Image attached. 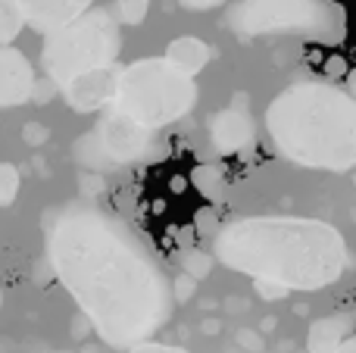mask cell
<instances>
[{
	"instance_id": "1",
	"label": "cell",
	"mask_w": 356,
	"mask_h": 353,
	"mask_svg": "<svg viewBox=\"0 0 356 353\" xmlns=\"http://www.w3.org/2000/svg\"><path fill=\"white\" fill-rule=\"evenodd\" d=\"M56 279L113 347L150 341L172 316V281L150 247L97 206H66L44 222Z\"/></svg>"
},
{
	"instance_id": "7",
	"label": "cell",
	"mask_w": 356,
	"mask_h": 353,
	"mask_svg": "<svg viewBox=\"0 0 356 353\" xmlns=\"http://www.w3.org/2000/svg\"><path fill=\"white\" fill-rule=\"evenodd\" d=\"M100 141L110 150V156H116V160H122V163H131V160H141V156L154 147V131L141 129V125H135L131 119H125L122 113L113 110L110 116L104 119V125H100Z\"/></svg>"
},
{
	"instance_id": "18",
	"label": "cell",
	"mask_w": 356,
	"mask_h": 353,
	"mask_svg": "<svg viewBox=\"0 0 356 353\" xmlns=\"http://www.w3.org/2000/svg\"><path fill=\"white\" fill-rule=\"evenodd\" d=\"M181 263H184V275H191V279H207L209 269H213V256L203 254V250H188Z\"/></svg>"
},
{
	"instance_id": "8",
	"label": "cell",
	"mask_w": 356,
	"mask_h": 353,
	"mask_svg": "<svg viewBox=\"0 0 356 353\" xmlns=\"http://www.w3.org/2000/svg\"><path fill=\"white\" fill-rule=\"evenodd\" d=\"M94 0H16L19 13H22L25 25L41 35H54V31L72 25L91 10Z\"/></svg>"
},
{
	"instance_id": "27",
	"label": "cell",
	"mask_w": 356,
	"mask_h": 353,
	"mask_svg": "<svg viewBox=\"0 0 356 353\" xmlns=\"http://www.w3.org/2000/svg\"><path fill=\"white\" fill-rule=\"evenodd\" d=\"M0 306H3V294H0Z\"/></svg>"
},
{
	"instance_id": "26",
	"label": "cell",
	"mask_w": 356,
	"mask_h": 353,
	"mask_svg": "<svg viewBox=\"0 0 356 353\" xmlns=\"http://www.w3.org/2000/svg\"><path fill=\"white\" fill-rule=\"evenodd\" d=\"M347 91H350L353 97H356V66L350 69V72H347Z\"/></svg>"
},
{
	"instance_id": "3",
	"label": "cell",
	"mask_w": 356,
	"mask_h": 353,
	"mask_svg": "<svg viewBox=\"0 0 356 353\" xmlns=\"http://www.w3.org/2000/svg\"><path fill=\"white\" fill-rule=\"evenodd\" d=\"M266 135L288 163L347 172L356 166V97L332 81H294L266 106Z\"/></svg>"
},
{
	"instance_id": "16",
	"label": "cell",
	"mask_w": 356,
	"mask_h": 353,
	"mask_svg": "<svg viewBox=\"0 0 356 353\" xmlns=\"http://www.w3.org/2000/svg\"><path fill=\"white\" fill-rule=\"evenodd\" d=\"M150 0H116V22L119 25H141L147 19Z\"/></svg>"
},
{
	"instance_id": "23",
	"label": "cell",
	"mask_w": 356,
	"mask_h": 353,
	"mask_svg": "<svg viewBox=\"0 0 356 353\" xmlns=\"http://www.w3.org/2000/svg\"><path fill=\"white\" fill-rule=\"evenodd\" d=\"M178 3H181L184 10L203 13V10H216V6H222V3H225V0H178Z\"/></svg>"
},
{
	"instance_id": "2",
	"label": "cell",
	"mask_w": 356,
	"mask_h": 353,
	"mask_svg": "<svg viewBox=\"0 0 356 353\" xmlns=\"http://www.w3.org/2000/svg\"><path fill=\"white\" fill-rule=\"evenodd\" d=\"M222 266L288 291H322L347 269V241L334 225L300 216L232 219L213 238Z\"/></svg>"
},
{
	"instance_id": "14",
	"label": "cell",
	"mask_w": 356,
	"mask_h": 353,
	"mask_svg": "<svg viewBox=\"0 0 356 353\" xmlns=\"http://www.w3.org/2000/svg\"><path fill=\"white\" fill-rule=\"evenodd\" d=\"M191 181H194V188L207 200H219L222 191H225V172H222L219 166H213V163H203V166H197L194 172H191Z\"/></svg>"
},
{
	"instance_id": "22",
	"label": "cell",
	"mask_w": 356,
	"mask_h": 353,
	"mask_svg": "<svg viewBox=\"0 0 356 353\" xmlns=\"http://www.w3.org/2000/svg\"><path fill=\"white\" fill-rule=\"evenodd\" d=\"M129 353H188V350H181V347H169V344L144 341V344H138V347H131Z\"/></svg>"
},
{
	"instance_id": "24",
	"label": "cell",
	"mask_w": 356,
	"mask_h": 353,
	"mask_svg": "<svg viewBox=\"0 0 356 353\" xmlns=\"http://www.w3.org/2000/svg\"><path fill=\"white\" fill-rule=\"evenodd\" d=\"M325 72L328 75H344V79H347V72H350V69H347V63L341 60V56H332V60L325 63Z\"/></svg>"
},
{
	"instance_id": "13",
	"label": "cell",
	"mask_w": 356,
	"mask_h": 353,
	"mask_svg": "<svg viewBox=\"0 0 356 353\" xmlns=\"http://www.w3.org/2000/svg\"><path fill=\"white\" fill-rule=\"evenodd\" d=\"M166 60L175 63L181 72L197 75L209 60H213V47L194 35H184V38H175V41L166 47Z\"/></svg>"
},
{
	"instance_id": "15",
	"label": "cell",
	"mask_w": 356,
	"mask_h": 353,
	"mask_svg": "<svg viewBox=\"0 0 356 353\" xmlns=\"http://www.w3.org/2000/svg\"><path fill=\"white\" fill-rule=\"evenodd\" d=\"M25 28V19L19 13L16 0H0V47H10V41Z\"/></svg>"
},
{
	"instance_id": "17",
	"label": "cell",
	"mask_w": 356,
	"mask_h": 353,
	"mask_svg": "<svg viewBox=\"0 0 356 353\" xmlns=\"http://www.w3.org/2000/svg\"><path fill=\"white\" fill-rule=\"evenodd\" d=\"M19 185H22V175L13 163H0V206H10L19 194Z\"/></svg>"
},
{
	"instance_id": "4",
	"label": "cell",
	"mask_w": 356,
	"mask_h": 353,
	"mask_svg": "<svg viewBox=\"0 0 356 353\" xmlns=\"http://www.w3.org/2000/svg\"><path fill=\"white\" fill-rule=\"evenodd\" d=\"M197 104L194 75L181 72L166 56L135 60L116 75L113 110L122 113L135 125L147 131H160L166 125L188 116Z\"/></svg>"
},
{
	"instance_id": "11",
	"label": "cell",
	"mask_w": 356,
	"mask_h": 353,
	"mask_svg": "<svg viewBox=\"0 0 356 353\" xmlns=\"http://www.w3.org/2000/svg\"><path fill=\"white\" fill-rule=\"evenodd\" d=\"M116 75L119 72H113V69H97V72L79 75L69 85H63V97L75 113L104 110L116 97Z\"/></svg>"
},
{
	"instance_id": "9",
	"label": "cell",
	"mask_w": 356,
	"mask_h": 353,
	"mask_svg": "<svg viewBox=\"0 0 356 353\" xmlns=\"http://www.w3.org/2000/svg\"><path fill=\"white\" fill-rule=\"evenodd\" d=\"M253 138H257L253 116L241 104L225 106V110H219L209 119V141H213L216 154H222V156L247 150L253 144Z\"/></svg>"
},
{
	"instance_id": "10",
	"label": "cell",
	"mask_w": 356,
	"mask_h": 353,
	"mask_svg": "<svg viewBox=\"0 0 356 353\" xmlns=\"http://www.w3.org/2000/svg\"><path fill=\"white\" fill-rule=\"evenodd\" d=\"M35 69L16 47H0V106H19L35 97Z\"/></svg>"
},
{
	"instance_id": "21",
	"label": "cell",
	"mask_w": 356,
	"mask_h": 353,
	"mask_svg": "<svg viewBox=\"0 0 356 353\" xmlns=\"http://www.w3.org/2000/svg\"><path fill=\"white\" fill-rule=\"evenodd\" d=\"M194 288H197V279H191V275H178V279L172 281V294H175V304H184V300L194 294Z\"/></svg>"
},
{
	"instance_id": "6",
	"label": "cell",
	"mask_w": 356,
	"mask_h": 353,
	"mask_svg": "<svg viewBox=\"0 0 356 353\" xmlns=\"http://www.w3.org/2000/svg\"><path fill=\"white\" fill-rule=\"evenodd\" d=\"M119 47H122V35H119L116 16L97 6L75 19L72 25L44 38L41 60L56 85H69L79 75L110 69Z\"/></svg>"
},
{
	"instance_id": "19",
	"label": "cell",
	"mask_w": 356,
	"mask_h": 353,
	"mask_svg": "<svg viewBox=\"0 0 356 353\" xmlns=\"http://www.w3.org/2000/svg\"><path fill=\"white\" fill-rule=\"evenodd\" d=\"M253 291L259 294V300H269V304H275V300H284L291 294L288 288L272 285V281H253Z\"/></svg>"
},
{
	"instance_id": "20",
	"label": "cell",
	"mask_w": 356,
	"mask_h": 353,
	"mask_svg": "<svg viewBox=\"0 0 356 353\" xmlns=\"http://www.w3.org/2000/svg\"><path fill=\"white\" fill-rule=\"evenodd\" d=\"M194 222H197V231H200V235H213V238H216V235H219V229H222V225H219V216H216V210H209V206L197 213Z\"/></svg>"
},
{
	"instance_id": "12",
	"label": "cell",
	"mask_w": 356,
	"mask_h": 353,
	"mask_svg": "<svg viewBox=\"0 0 356 353\" xmlns=\"http://www.w3.org/2000/svg\"><path fill=\"white\" fill-rule=\"evenodd\" d=\"M353 322H356L353 313H332V316H322L319 322L309 325L307 350L309 353H334L347 338H350Z\"/></svg>"
},
{
	"instance_id": "5",
	"label": "cell",
	"mask_w": 356,
	"mask_h": 353,
	"mask_svg": "<svg viewBox=\"0 0 356 353\" xmlns=\"http://www.w3.org/2000/svg\"><path fill=\"white\" fill-rule=\"evenodd\" d=\"M228 28L241 38L297 35L338 47L347 38V10L334 0H241L228 10Z\"/></svg>"
},
{
	"instance_id": "25",
	"label": "cell",
	"mask_w": 356,
	"mask_h": 353,
	"mask_svg": "<svg viewBox=\"0 0 356 353\" xmlns=\"http://www.w3.org/2000/svg\"><path fill=\"white\" fill-rule=\"evenodd\" d=\"M334 353H356V335H350V338H347V341L341 344V347L334 350Z\"/></svg>"
}]
</instances>
